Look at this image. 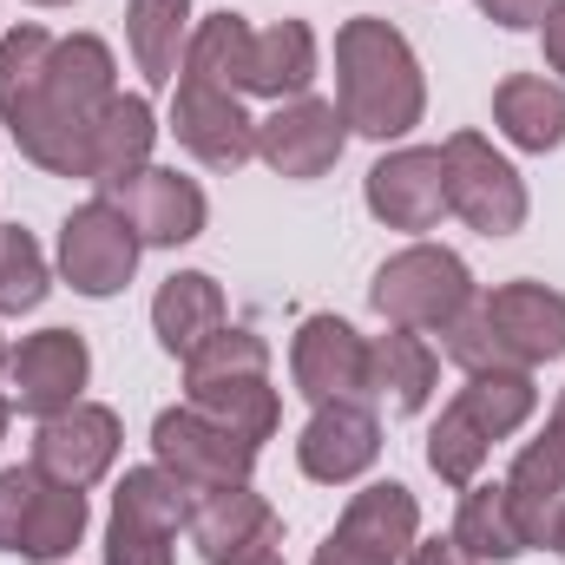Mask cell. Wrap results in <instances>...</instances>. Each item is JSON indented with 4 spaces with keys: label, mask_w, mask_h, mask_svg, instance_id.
<instances>
[{
    "label": "cell",
    "mask_w": 565,
    "mask_h": 565,
    "mask_svg": "<svg viewBox=\"0 0 565 565\" xmlns=\"http://www.w3.org/2000/svg\"><path fill=\"white\" fill-rule=\"evenodd\" d=\"M113 99L119 86L106 40H53L46 26H13L0 40V119L33 164L60 178H93V126Z\"/></svg>",
    "instance_id": "1"
},
{
    "label": "cell",
    "mask_w": 565,
    "mask_h": 565,
    "mask_svg": "<svg viewBox=\"0 0 565 565\" xmlns=\"http://www.w3.org/2000/svg\"><path fill=\"white\" fill-rule=\"evenodd\" d=\"M335 93H342V119H349V132H362V139H402V132H415L422 126V66H415V53H408V40L388 26V20H349L342 33H335Z\"/></svg>",
    "instance_id": "2"
},
{
    "label": "cell",
    "mask_w": 565,
    "mask_h": 565,
    "mask_svg": "<svg viewBox=\"0 0 565 565\" xmlns=\"http://www.w3.org/2000/svg\"><path fill=\"white\" fill-rule=\"evenodd\" d=\"M184 73L224 86V93H264V99H302V86L316 79V33L302 20L277 26H250L244 13H211L184 53Z\"/></svg>",
    "instance_id": "3"
},
{
    "label": "cell",
    "mask_w": 565,
    "mask_h": 565,
    "mask_svg": "<svg viewBox=\"0 0 565 565\" xmlns=\"http://www.w3.org/2000/svg\"><path fill=\"white\" fill-rule=\"evenodd\" d=\"M440 349L473 369H533L565 355V296L546 282H507L493 296H473L460 322L440 329Z\"/></svg>",
    "instance_id": "4"
},
{
    "label": "cell",
    "mask_w": 565,
    "mask_h": 565,
    "mask_svg": "<svg viewBox=\"0 0 565 565\" xmlns=\"http://www.w3.org/2000/svg\"><path fill=\"white\" fill-rule=\"evenodd\" d=\"M533 408H540L533 369H473L467 388L440 408V422L427 434V467H434L447 487H473L487 447L507 440Z\"/></svg>",
    "instance_id": "5"
},
{
    "label": "cell",
    "mask_w": 565,
    "mask_h": 565,
    "mask_svg": "<svg viewBox=\"0 0 565 565\" xmlns=\"http://www.w3.org/2000/svg\"><path fill=\"white\" fill-rule=\"evenodd\" d=\"M191 408L244 434L250 447L277 434V388H270V349L250 329H217L191 362H184Z\"/></svg>",
    "instance_id": "6"
},
{
    "label": "cell",
    "mask_w": 565,
    "mask_h": 565,
    "mask_svg": "<svg viewBox=\"0 0 565 565\" xmlns=\"http://www.w3.org/2000/svg\"><path fill=\"white\" fill-rule=\"evenodd\" d=\"M369 302H375L395 329H415V335H422V329H447V322L467 316L473 277H467V264H460L454 250L415 244V250H402L395 264H382Z\"/></svg>",
    "instance_id": "7"
},
{
    "label": "cell",
    "mask_w": 565,
    "mask_h": 565,
    "mask_svg": "<svg viewBox=\"0 0 565 565\" xmlns=\"http://www.w3.org/2000/svg\"><path fill=\"white\" fill-rule=\"evenodd\" d=\"M86 533V493L46 480L40 467L0 473V553L20 559H60Z\"/></svg>",
    "instance_id": "8"
},
{
    "label": "cell",
    "mask_w": 565,
    "mask_h": 565,
    "mask_svg": "<svg viewBox=\"0 0 565 565\" xmlns=\"http://www.w3.org/2000/svg\"><path fill=\"white\" fill-rule=\"evenodd\" d=\"M440 171H447V211H460L480 237H513L526 224V184H520V171L480 132H454V139L440 145Z\"/></svg>",
    "instance_id": "9"
},
{
    "label": "cell",
    "mask_w": 565,
    "mask_h": 565,
    "mask_svg": "<svg viewBox=\"0 0 565 565\" xmlns=\"http://www.w3.org/2000/svg\"><path fill=\"white\" fill-rule=\"evenodd\" d=\"M191 487L164 467H139L113 493V533H106V565H171V540L184 526Z\"/></svg>",
    "instance_id": "10"
},
{
    "label": "cell",
    "mask_w": 565,
    "mask_h": 565,
    "mask_svg": "<svg viewBox=\"0 0 565 565\" xmlns=\"http://www.w3.org/2000/svg\"><path fill=\"white\" fill-rule=\"evenodd\" d=\"M151 447H158L164 473H178L191 493L198 487H244L257 467V447L224 422H211L204 408H164L151 422Z\"/></svg>",
    "instance_id": "11"
},
{
    "label": "cell",
    "mask_w": 565,
    "mask_h": 565,
    "mask_svg": "<svg viewBox=\"0 0 565 565\" xmlns=\"http://www.w3.org/2000/svg\"><path fill=\"white\" fill-rule=\"evenodd\" d=\"M184 526H191V546L204 553V565H250L277 553L282 540L270 500H257L250 487H198L184 507Z\"/></svg>",
    "instance_id": "12"
},
{
    "label": "cell",
    "mask_w": 565,
    "mask_h": 565,
    "mask_svg": "<svg viewBox=\"0 0 565 565\" xmlns=\"http://www.w3.org/2000/svg\"><path fill=\"white\" fill-rule=\"evenodd\" d=\"M171 132L191 158H204L211 171H237L257 158V119H244L237 93L198 79V73H178V99H171Z\"/></svg>",
    "instance_id": "13"
},
{
    "label": "cell",
    "mask_w": 565,
    "mask_h": 565,
    "mask_svg": "<svg viewBox=\"0 0 565 565\" xmlns=\"http://www.w3.org/2000/svg\"><path fill=\"white\" fill-rule=\"evenodd\" d=\"M106 204L132 224L139 244H191L204 231V191L178 171H158V164H139L113 184H99Z\"/></svg>",
    "instance_id": "14"
},
{
    "label": "cell",
    "mask_w": 565,
    "mask_h": 565,
    "mask_svg": "<svg viewBox=\"0 0 565 565\" xmlns=\"http://www.w3.org/2000/svg\"><path fill=\"white\" fill-rule=\"evenodd\" d=\"M132 264H139V237H132V224L99 198V204H86V211H73L66 224H60V270L66 282L79 289V296H113V289H126L132 282Z\"/></svg>",
    "instance_id": "15"
},
{
    "label": "cell",
    "mask_w": 565,
    "mask_h": 565,
    "mask_svg": "<svg viewBox=\"0 0 565 565\" xmlns=\"http://www.w3.org/2000/svg\"><path fill=\"white\" fill-rule=\"evenodd\" d=\"M289 369H296V388L322 408V402H362L375 395L369 382V342L342 322V316H309L296 349H289Z\"/></svg>",
    "instance_id": "16"
},
{
    "label": "cell",
    "mask_w": 565,
    "mask_h": 565,
    "mask_svg": "<svg viewBox=\"0 0 565 565\" xmlns=\"http://www.w3.org/2000/svg\"><path fill=\"white\" fill-rule=\"evenodd\" d=\"M119 460V415L113 408H93V402H73L66 415H46L33 434V467L60 487H93L106 467Z\"/></svg>",
    "instance_id": "17"
},
{
    "label": "cell",
    "mask_w": 565,
    "mask_h": 565,
    "mask_svg": "<svg viewBox=\"0 0 565 565\" xmlns=\"http://www.w3.org/2000/svg\"><path fill=\"white\" fill-rule=\"evenodd\" d=\"M86 342L73 335V329H40V335H26L13 355H7V382H13V402L26 408V415H66L73 402H79V388H86Z\"/></svg>",
    "instance_id": "18"
},
{
    "label": "cell",
    "mask_w": 565,
    "mask_h": 565,
    "mask_svg": "<svg viewBox=\"0 0 565 565\" xmlns=\"http://www.w3.org/2000/svg\"><path fill=\"white\" fill-rule=\"evenodd\" d=\"M369 211H375L388 231H434L440 211H447V171H440V151H427V145L388 151V158L369 171Z\"/></svg>",
    "instance_id": "19"
},
{
    "label": "cell",
    "mask_w": 565,
    "mask_h": 565,
    "mask_svg": "<svg viewBox=\"0 0 565 565\" xmlns=\"http://www.w3.org/2000/svg\"><path fill=\"white\" fill-rule=\"evenodd\" d=\"M342 139H349V119L329 99H296L257 126V151L282 178H322L342 158Z\"/></svg>",
    "instance_id": "20"
},
{
    "label": "cell",
    "mask_w": 565,
    "mask_h": 565,
    "mask_svg": "<svg viewBox=\"0 0 565 565\" xmlns=\"http://www.w3.org/2000/svg\"><path fill=\"white\" fill-rule=\"evenodd\" d=\"M375 454H382V422H375L362 402H322L316 422L302 427V440H296L302 473H309V480H329V487L369 473Z\"/></svg>",
    "instance_id": "21"
},
{
    "label": "cell",
    "mask_w": 565,
    "mask_h": 565,
    "mask_svg": "<svg viewBox=\"0 0 565 565\" xmlns=\"http://www.w3.org/2000/svg\"><path fill=\"white\" fill-rule=\"evenodd\" d=\"M415 526H422L415 493H408L402 480H382V487H362V493L349 500L335 540L355 546V553H369L375 565H402L408 559V546H415Z\"/></svg>",
    "instance_id": "22"
},
{
    "label": "cell",
    "mask_w": 565,
    "mask_h": 565,
    "mask_svg": "<svg viewBox=\"0 0 565 565\" xmlns=\"http://www.w3.org/2000/svg\"><path fill=\"white\" fill-rule=\"evenodd\" d=\"M507 507H513L526 546H553L559 513H565V454L546 434L513 460V473H507Z\"/></svg>",
    "instance_id": "23"
},
{
    "label": "cell",
    "mask_w": 565,
    "mask_h": 565,
    "mask_svg": "<svg viewBox=\"0 0 565 565\" xmlns=\"http://www.w3.org/2000/svg\"><path fill=\"white\" fill-rule=\"evenodd\" d=\"M151 322H158V342H164L171 355L191 362L217 329H231V322H224V289L204 277V270H184V277H171L164 289H158Z\"/></svg>",
    "instance_id": "24"
},
{
    "label": "cell",
    "mask_w": 565,
    "mask_h": 565,
    "mask_svg": "<svg viewBox=\"0 0 565 565\" xmlns=\"http://www.w3.org/2000/svg\"><path fill=\"white\" fill-rule=\"evenodd\" d=\"M493 119L520 151H553L565 145V93L546 73H513L493 93Z\"/></svg>",
    "instance_id": "25"
},
{
    "label": "cell",
    "mask_w": 565,
    "mask_h": 565,
    "mask_svg": "<svg viewBox=\"0 0 565 565\" xmlns=\"http://www.w3.org/2000/svg\"><path fill=\"white\" fill-rule=\"evenodd\" d=\"M434 375H440V355L415 329H388L382 342H369V382H375V395L395 402V415H422L434 395Z\"/></svg>",
    "instance_id": "26"
},
{
    "label": "cell",
    "mask_w": 565,
    "mask_h": 565,
    "mask_svg": "<svg viewBox=\"0 0 565 565\" xmlns=\"http://www.w3.org/2000/svg\"><path fill=\"white\" fill-rule=\"evenodd\" d=\"M454 546L473 565H507L526 553V533L507 507V487H467L460 493V520H454Z\"/></svg>",
    "instance_id": "27"
},
{
    "label": "cell",
    "mask_w": 565,
    "mask_h": 565,
    "mask_svg": "<svg viewBox=\"0 0 565 565\" xmlns=\"http://www.w3.org/2000/svg\"><path fill=\"white\" fill-rule=\"evenodd\" d=\"M184 26H191V0H132L126 7V33H132L139 73L151 86H171L184 73Z\"/></svg>",
    "instance_id": "28"
},
{
    "label": "cell",
    "mask_w": 565,
    "mask_h": 565,
    "mask_svg": "<svg viewBox=\"0 0 565 565\" xmlns=\"http://www.w3.org/2000/svg\"><path fill=\"white\" fill-rule=\"evenodd\" d=\"M151 139H158L151 106H145L139 93H119V99L99 113V126H93V184H113V178L139 171Z\"/></svg>",
    "instance_id": "29"
},
{
    "label": "cell",
    "mask_w": 565,
    "mask_h": 565,
    "mask_svg": "<svg viewBox=\"0 0 565 565\" xmlns=\"http://www.w3.org/2000/svg\"><path fill=\"white\" fill-rule=\"evenodd\" d=\"M46 296V257L26 231L0 224V316H20Z\"/></svg>",
    "instance_id": "30"
},
{
    "label": "cell",
    "mask_w": 565,
    "mask_h": 565,
    "mask_svg": "<svg viewBox=\"0 0 565 565\" xmlns=\"http://www.w3.org/2000/svg\"><path fill=\"white\" fill-rule=\"evenodd\" d=\"M480 13L500 20V26H540L553 13V0H480Z\"/></svg>",
    "instance_id": "31"
},
{
    "label": "cell",
    "mask_w": 565,
    "mask_h": 565,
    "mask_svg": "<svg viewBox=\"0 0 565 565\" xmlns=\"http://www.w3.org/2000/svg\"><path fill=\"white\" fill-rule=\"evenodd\" d=\"M540 26H546V60H553V73H565V0H553V13H546Z\"/></svg>",
    "instance_id": "32"
},
{
    "label": "cell",
    "mask_w": 565,
    "mask_h": 565,
    "mask_svg": "<svg viewBox=\"0 0 565 565\" xmlns=\"http://www.w3.org/2000/svg\"><path fill=\"white\" fill-rule=\"evenodd\" d=\"M408 565H473V559H467L454 540H427V546H415V553H408Z\"/></svg>",
    "instance_id": "33"
},
{
    "label": "cell",
    "mask_w": 565,
    "mask_h": 565,
    "mask_svg": "<svg viewBox=\"0 0 565 565\" xmlns=\"http://www.w3.org/2000/svg\"><path fill=\"white\" fill-rule=\"evenodd\" d=\"M316 565H375V559H369V553H355V546H342V540L329 533V546L316 553Z\"/></svg>",
    "instance_id": "34"
},
{
    "label": "cell",
    "mask_w": 565,
    "mask_h": 565,
    "mask_svg": "<svg viewBox=\"0 0 565 565\" xmlns=\"http://www.w3.org/2000/svg\"><path fill=\"white\" fill-rule=\"evenodd\" d=\"M546 440L565 454V395H559V408H553V422H546Z\"/></svg>",
    "instance_id": "35"
},
{
    "label": "cell",
    "mask_w": 565,
    "mask_h": 565,
    "mask_svg": "<svg viewBox=\"0 0 565 565\" xmlns=\"http://www.w3.org/2000/svg\"><path fill=\"white\" fill-rule=\"evenodd\" d=\"M553 546H559V553H565V513H559V533H553Z\"/></svg>",
    "instance_id": "36"
},
{
    "label": "cell",
    "mask_w": 565,
    "mask_h": 565,
    "mask_svg": "<svg viewBox=\"0 0 565 565\" xmlns=\"http://www.w3.org/2000/svg\"><path fill=\"white\" fill-rule=\"evenodd\" d=\"M250 565H282V559H277V553H264V559H250Z\"/></svg>",
    "instance_id": "37"
},
{
    "label": "cell",
    "mask_w": 565,
    "mask_h": 565,
    "mask_svg": "<svg viewBox=\"0 0 565 565\" xmlns=\"http://www.w3.org/2000/svg\"><path fill=\"white\" fill-rule=\"evenodd\" d=\"M0 434H7V395H0Z\"/></svg>",
    "instance_id": "38"
},
{
    "label": "cell",
    "mask_w": 565,
    "mask_h": 565,
    "mask_svg": "<svg viewBox=\"0 0 565 565\" xmlns=\"http://www.w3.org/2000/svg\"><path fill=\"white\" fill-rule=\"evenodd\" d=\"M40 7H66V0H40Z\"/></svg>",
    "instance_id": "39"
},
{
    "label": "cell",
    "mask_w": 565,
    "mask_h": 565,
    "mask_svg": "<svg viewBox=\"0 0 565 565\" xmlns=\"http://www.w3.org/2000/svg\"><path fill=\"white\" fill-rule=\"evenodd\" d=\"M0 369H7V349H0Z\"/></svg>",
    "instance_id": "40"
}]
</instances>
